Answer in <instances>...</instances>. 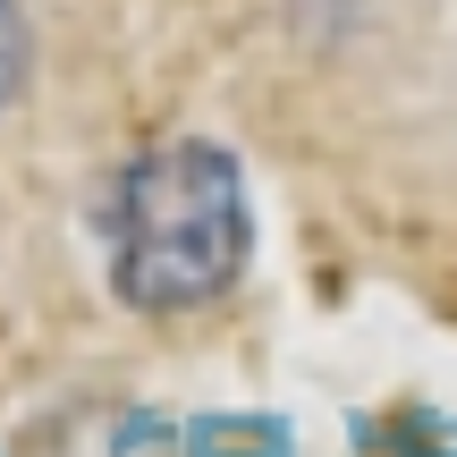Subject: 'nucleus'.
<instances>
[{
  "mask_svg": "<svg viewBox=\"0 0 457 457\" xmlns=\"http://www.w3.org/2000/svg\"><path fill=\"white\" fill-rule=\"evenodd\" d=\"M17 85H26V26H17V9L0 0V111H9Z\"/></svg>",
  "mask_w": 457,
  "mask_h": 457,
  "instance_id": "obj_2",
  "label": "nucleus"
},
{
  "mask_svg": "<svg viewBox=\"0 0 457 457\" xmlns=\"http://www.w3.org/2000/svg\"><path fill=\"white\" fill-rule=\"evenodd\" d=\"M254 212L220 145H162L111 204V279L136 313H195L237 288Z\"/></svg>",
  "mask_w": 457,
  "mask_h": 457,
  "instance_id": "obj_1",
  "label": "nucleus"
}]
</instances>
